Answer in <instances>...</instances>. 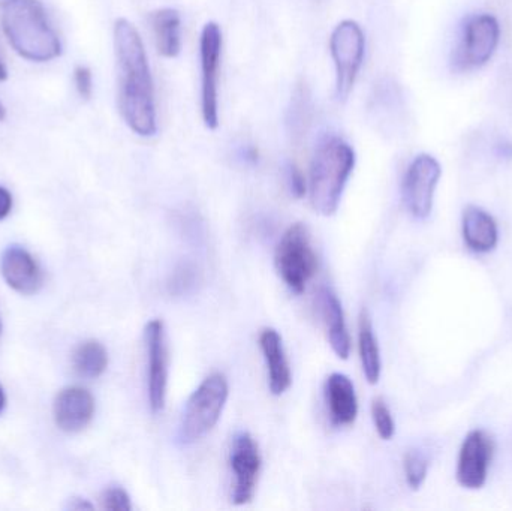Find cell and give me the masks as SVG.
<instances>
[{"label":"cell","instance_id":"cell-24","mask_svg":"<svg viewBox=\"0 0 512 511\" xmlns=\"http://www.w3.org/2000/svg\"><path fill=\"white\" fill-rule=\"evenodd\" d=\"M102 507L111 511H131V498L125 489L114 486V488L107 489L102 495Z\"/></svg>","mask_w":512,"mask_h":511},{"label":"cell","instance_id":"cell-19","mask_svg":"<svg viewBox=\"0 0 512 511\" xmlns=\"http://www.w3.org/2000/svg\"><path fill=\"white\" fill-rule=\"evenodd\" d=\"M321 309L331 348L339 359H348L351 354V336L346 327L345 312L339 297L330 288L321 291Z\"/></svg>","mask_w":512,"mask_h":511},{"label":"cell","instance_id":"cell-17","mask_svg":"<svg viewBox=\"0 0 512 511\" xmlns=\"http://www.w3.org/2000/svg\"><path fill=\"white\" fill-rule=\"evenodd\" d=\"M462 228L463 239L471 251L487 254L498 246V224L486 210L475 206L466 207Z\"/></svg>","mask_w":512,"mask_h":511},{"label":"cell","instance_id":"cell-8","mask_svg":"<svg viewBox=\"0 0 512 511\" xmlns=\"http://www.w3.org/2000/svg\"><path fill=\"white\" fill-rule=\"evenodd\" d=\"M442 168L432 155H418L409 165L403 179L402 195L405 206L415 218L424 219L432 213L436 186L441 179Z\"/></svg>","mask_w":512,"mask_h":511},{"label":"cell","instance_id":"cell-27","mask_svg":"<svg viewBox=\"0 0 512 511\" xmlns=\"http://www.w3.org/2000/svg\"><path fill=\"white\" fill-rule=\"evenodd\" d=\"M12 210V195L8 189L0 186V221L5 219Z\"/></svg>","mask_w":512,"mask_h":511},{"label":"cell","instance_id":"cell-5","mask_svg":"<svg viewBox=\"0 0 512 511\" xmlns=\"http://www.w3.org/2000/svg\"><path fill=\"white\" fill-rule=\"evenodd\" d=\"M274 263L289 290L295 294L304 293L307 282L318 269V257L313 251L306 225L297 222L283 233L276 248Z\"/></svg>","mask_w":512,"mask_h":511},{"label":"cell","instance_id":"cell-20","mask_svg":"<svg viewBox=\"0 0 512 511\" xmlns=\"http://www.w3.org/2000/svg\"><path fill=\"white\" fill-rule=\"evenodd\" d=\"M358 348H360L364 377L367 383L375 386L381 378V351H379L378 339L373 332L372 318L367 311L361 312L360 323H358Z\"/></svg>","mask_w":512,"mask_h":511},{"label":"cell","instance_id":"cell-11","mask_svg":"<svg viewBox=\"0 0 512 511\" xmlns=\"http://www.w3.org/2000/svg\"><path fill=\"white\" fill-rule=\"evenodd\" d=\"M495 455V440L487 432H469L460 449L457 462V482L465 489L477 491L483 488L489 476L490 464Z\"/></svg>","mask_w":512,"mask_h":511},{"label":"cell","instance_id":"cell-4","mask_svg":"<svg viewBox=\"0 0 512 511\" xmlns=\"http://www.w3.org/2000/svg\"><path fill=\"white\" fill-rule=\"evenodd\" d=\"M230 386L222 374H212L192 393L183 413L180 440L185 444L206 437L221 419L227 405Z\"/></svg>","mask_w":512,"mask_h":511},{"label":"cell","instance_id":"cell-10","mask_svg":"<svg viewBox=\"0 0 512 511\" xmlns=\"http://www.w3.org/2000/svg\"><path fill=\"white\" fill-rule=\"evenodd\" d=\"M231 470L234 473L233 503L245 506L254 500L259 471H261V453L258 444L248 432H240L234 437L231 447Z\"/></svg>","mask_w":512,"mask_h":511},{"label":"cell","instance_id":"cell-22","mask_svg":"<svg viewBox=\"0 0 512 511\" xmlns=\"http://www.w3.org/2000/svg\"><path fill=\"white\" fill-rule=\"evenodd\" d=\"M403 468H405L406 482L412 491H418L426 482L427 473H429V461L423 453L417 450H409L403 459Z\"/></svg>","mask_w":512,"mask_h":511},{"label":"cell","instance_id":"cell-15","mask_svg":"<svg viewBox=\"0 0 512 511\" xmlns=\"http://www.w3.org/2000/svg\"><path fill=\"white\" fill-rule=\"evenodd\" d=\"M259 347L268 371V387L274 396H282L291 387L292 375L283 348L282 336L274 329H264L259 335Z\"/></svg>","mask_w":512,"mask_h":511},{"label":"cell","instance_id":"cell-25","mask_svg":"<svg viewBox=\"0 0 512 511\" xmlns=\"http://www.w3.org/2000/svg\"><path fill=\"white\" fill-rule=\"evenodd\" d=\"M74 83L75 87H77L78 95L84 101H89L93 95V75L89 66L78 65L74 69Z\"/></svg>","mask_w":512,"mask_h":511},{"label":"cell","instance_id":"cell-6","mask_svg":"<svg viewBox=\"0 0 512 511\" xmlns=\"http://www.w3.org/2000/svg\"><path fill=\"white\" fill-rule=\"evenodd\" d=\"M366 51V36L355 20H343L330 36V53L336 68V99L348 101L360 74Z\"/></svg>","mask_w":512,"mask_h":511},{"label":"cell","instance_id":"cell-3","mask_svg":"<svg viewBox=\"0 0 512 511\" xmlns=\"http://www.w3.org/2000/svg\"><path fill=\"white\" fill-rule=\"evenodd\" d=\"M355 162L357 156L348 141L337 135L322 138L313 155L309 180L310 203L319 215L337 212Z\"/></svg>","mask_w":512,"mask_h":511},{"label":"cell","instance_id":"cell-28","mask_svg":"<svg viewBox=\"0 0 512 511\" xmlns=\"http://www.w3.org/2000/svg\"><path fill=\"white\" fill-rule=\"evenodd\" d=\"M8 78V71H6V66L3 65L2 60H0V83L5 81Z\"/></svg>","mask_w":512,"mask_h":511},{"label":"cell","instance_id":"cell-29","mask_svg":"<svg viewBox=\"0 0 512 511\" xmlns=\"http://www.w3.org/2000/svg\"><path fill=\"white\" fill-rule=\"evenodd\" d=\"M5 404H6L5 392H3L2 386H0V413H2L3 408H5Z\"/></svg>","mask_w":512,"mask_h":511},{"label":"cell","instance_id":"cell-31","mask_svg":"<svg viewBox=\"0 0 512 511\" xmlns=\"http://www.w3.org/2000/svg\"><path fill=\"white\" fill-rule=\"evenodd\" d=\"M0 330H2V326H0Z\"/></svg>","mask_w":512,"mask_h":511},{"label":"cell","instance_id":"cell-23","mask_svg":"<svg viewBox=\"0 0 512 511\" xmlns=\"http://www.w3.org/2000/svg\"><path fill=\"white\" fill-rule=\"evenodd\" d=\"M372 417L379 437L385 441L391 440V438L394 437V432H396V425H394L390 408L387 407L384 399L376 398L375 401H373Z\"/></svg>","mask_w":512,"mask_h":511},{"label":"cell","instance_id":"cell-12","mask_svg":"<svg viewBox=\"0 0 512 511\" xmlns=\"http://www.w3.org/2000/svg\"><path fill=\"white\" fill-rule=\"evenodd\" d=\"M146 338L147 359H149V401L153 413H162L167 402L168 387V347L164 323L152 320L144 330Z\"/></svg>","mask_w":512,"mask_h":511},{"label":"cell","instance_id":"cell-26","mask_svg":"<svg viewBox=\"0 0 512 511\" xmlns=\"http://www.w3.org/2000/svg\"><path fill=\"white\" fill-rule=\"evenodd\" d=\"M288 180L289 186H291V192L294 197L303 198L307 194V182L304 177L303 171L295 164L289 165L288 168Z\"/></svg>","mask_w":512,"mask_h":511},{"label":"cell","instance_id":"cell-9","mask_svg":"<svg viewBox=\"0 0 512 511\" xmlns=\"http://www.w3.org/2000/svg\"><path fill=\"white\" fill-rule=\"evenodd\" d=\"M501 39V26L490 14L475 15L466 23L463 38L456 51V65L462 69L486 65Z\"/></svg>","mask_w":512,"mask_h":511},{"label":"cell","instance_id":"cell-7","mask_svg":"<svg viewBox=\"0 0 512 511\" xmlns=\"http://www.w3.org/2000/svg\"><path fill=\"white\" fill-rule=\"evenodd\" d=\"M222 30L216 21L204 24L200 38L201 116L210 131L219 126V75L222 62Z\"/></svg>","mask_w":512,"mask_h":511},{"label":"cell","instance_id":"cell-30","mask_svg":"<svg viewBox=\"0 0 512 511\" xmlns=\"http://www.w3.org/2000/svg\"><path fill=\"white\" fill-rule=\"evenodd\" d=\"M6 119V107L3 105V102L0 101V122Z\"/></svg>","mask_w":512,"mask_h":511},{"label":"cell","instance_id":"cell-14","mask_svg":"<svg viewBox=\"0 0 512 511\" xmlns=\"http://www.w3.org/2000/svg\"><path fill=\"white\" fill-rule=\"evenodd\" d=\"M0 270L6 284L24 296L38 293L44 281L35 258L21 246H9L3 252Z\"/></svg>","mask_w":512,"mask_h":511},{"label":"cell","instance_id":"cell-2","mask_svg":"<svg viewBox=\"0 0 512 511\" xmlns=\"http://www.w3.org/2000/svg\"><path fill=\"white\" fill-rule=\"evenodd\" d=\"M0 24L23 59L44 63L62 54V42L39 0H0Z\"/></svg>","mask_w":512,"mask_h":511},{"label":"cell","instance_id":"cell-1","mask_svg":"<svg viewBox=\"0 0 512 511\" xmlns=\"http://www.w3.org/2000/svg\"><path fill=\"white\" fill-rule=\"evenodd\" d=\"M113 36L120 114L132 132L153 137L158 132L155 87L143 39L126 18H117Z\"/></svg>","mask_w":512,"mask_h":511},{"label":"cell","instance_id":"cell-18","mask_svg":"<svg viewBox=\"0 0 512 511\" xmlns=\"http://www.w3.org/2000/svg\"><path fill=\"white\" fill-rule=\"evenodd\" d=\"M149 21L158 53L167 59H176L182 53L180 12L174 8H159L150 12Z\"/></svg>","mask_w":512,"mask_h":511},{"label":"cell","instance_id":"cell-21","mask_svg":"<svg viewBox=\"0 0 512 511\" xmlns=\"http://www.w3.org/2000/svg\"><path fill=\"white\" fill-rule=\"evenodd\" d=\"M72 363H74L75 372L80 377L95 380L107 371L108 353L101 342L90 339V341L78 345L74 357H72Z\"/></svg>","mask_w":512,"mask_h":511},{"label":"cell","instance_id":"cell-16","mask_svg":"<svg viewBox=\"0 0 512 511\" xmlns=\"http://www.w3.org/2000/svg\"><path fill=\"white\" fill-rule=\"evenodd\" d=\"M325 399L331 422L336 426H351L358 416V401L354 384L346 375L331 374L325 383Z\"/></svg>","mask_w":512,"mask_h":511},{"label":"cell","instance_id":"cell-13","mask_svg":"<svg viewBox=\"0 0 512 511\" xmlns=\"http://www.w3.org/2000/svg\"><path fill=\"white\" fill-rule=\"evenodd\" d=\"M53 413L54 422L60 431L77 434L92 422L95 416V399L83 387H66L56 396Z\"/></svg>","mask_w":512,"mask_h":511}]
</instances>
